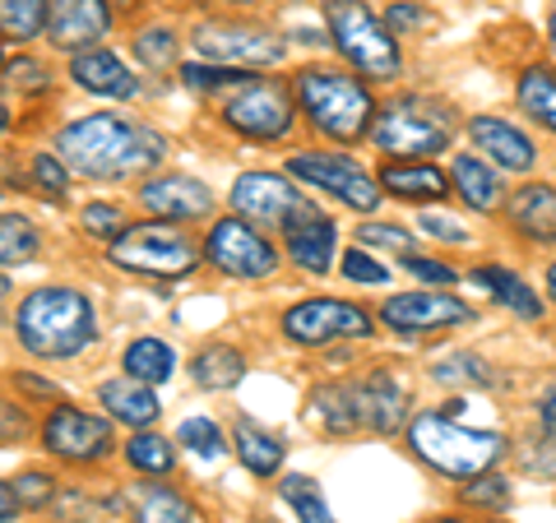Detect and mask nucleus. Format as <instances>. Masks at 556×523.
Here are the masks:
<instances>
[{"mask_svg":"<svg viewBox=\"0 0 556 523\" xmlns=\"http://www.w3.org/2000/svg\"><path fill=\"white\" fill-rule=\"evenodd\" d=\"M190 375H195L200 390H232L241 375H247V357L228 343H208L204 353H195L190 361Z\"/></svg>","mask_w":556,"mask_h":523,"instance_id":"a878e982","label":"nucleus"},{"mask_svg":"<svg viewBox=\"0 0 556 523\" xmlns=\"http://www.w3.org/2000/svg\"><path fill=\"white\" fill-rule=\"evenodd\" d=\"M135 523H195V510L172 486H144L135 500Z\"/></svg>","mask_w":556,"mask_h":523,"instance_id":"7c9ffc66","label":"nucleus"},{"mask_svg":"<svg viewBox=\"0 0 556 523\" xmlns=\"http://www.w3.org/2000/svg\"><path fill=\"white\" fill-rule=\"evenodd\" d=\"M404 265H408V273H413V278H422V283H441V288H450V283H455V269L437 265V259H422V255H404Z\"/></svg>","mask_w":556,"mask_h":523,"instance_id":"49530a36","label":"nucleus"},{"mask_svg":"<svg viewBox=\"0 0 556 523\" xmlns=\"http://www.w3.org/2000/svg\"><path fill=\"white\" fill-rule=\"evenodd\" d=\"M455 186H459V195L482 208V214H492V208L501 204V177L486 163H478L473 153H459L455 158Z\"/></svg>","mask_w":556,"mask_h":523,"instance_id":"cd10ccee","label":"nucleus"},{"mask_svg":"<svg viewBox=\"0 0 556 523\" xmlns=\"http://www.w3.org/2000/svg\"><path fill=\"white\" fill-rule=\"evenodd\" d=\"M367 246H390V251H408V232L394 228V222H367V228H357Z\"/></svg>","mask_w":556,"mask_h":523,"instance_id":"a18cd8bd","label":"nucleus"},{"mask_svg":"<svg viewBox=\"0 0 556 523\" xmlns=\"http://www.w3.org/2000/svg\"><path fill=\"white\" fill-rule=\"evenodd\" d=\"M10 486H14V496H20V505H51L56 500V482H51L47 473H24Z\"/></svg>","mask_w":556,"mask_h":523,"instance_id":"79ce46f5","label":"nucleus"},{"mask_svg":"<svg viewBox=\"0 0 556 523\" xmlns=\"http://www.w3.org/2000/svg\"><path fill=\"white\" fill-rule=\"evenodd\" d=\"M519 107H525L538 126H547L556 135V75L543 65H529L519 75Z\"/></svg>","mask_w":556,"mask_h":523,"instance_id":"c85d7f7f","label":"nucleus"},{"mask_svg":"<svg viewBox=\"0 0 556 523\" xmlns=\"http://www.w3.org/2000/svg\"><path fill=\"white\" fill-rule=\"evenodd\" d=\"M139 204L167 222H195L214 208V195H208V186L195 177H153L139 190Z\"/></svg>","mask_w":556,"mask_h":523,"instance_id":"a211bd4d","label":"nucleus"},{"mask_svg":"<svg viewBox=\"0 0 556 523\" xmlns=\"http://www.w3.org/2000/svg\"><path fill=\"white\" fill-rule=\"evenodd\" d=\"M204 255L232 278H265L278 265V251L260 237L247 218H223L204 241Z\"/></svg>","mask_w":556,"mask_h":523,"instance_id":"ddd939ff","label":"nucleus"},{"mask_svg":"<svg viewBox=\"0 0 556 523\" xmlns=\"http://www.w3.org/2000/svg\"><path fill=\"white\" fill-rule=\"evenodd\" d=\"M329 38L343 51V61H353L367 79H394L399 75V42L394 28L371 14L362 0H329L325 5Z\"/></svg>","mask_w":556,"mask_h":523,"instance_id":"423d86ee","label":"nucleus"},{"mask_svg":"<svg viewBox=\"0 0 556 523\" xmlns=\"http://www.w3.org/2000/svg\"><path fill=\"white\" fill-rule=\"evenodd\" d=\"M223 116L247 139H283L292 130V102L274 79L247 75L237 89L223 93Z\"/></svg>","mask_w":556,"mask_h":523,"instance_id":"1a4fd4ad","label":"nucleus"},{"mask_svg":"<svg viewBox=\"0 0 556 523\" xmlns=\"http://www.w3.org/2000/svg\"><path fill=\"white\" fill-rule=\"evenodd\" d=\"M237 459L251 468L255 477H274L278 473V463H283V435L269 431V426H260L251 422V417H237Z\"/></svg>","mask_w":556,"mask_h":523,"instance_id":"5701e85b","label":"nucleus"},{"mask_svg":"<svg viewBox=\"0 0 556 523\" xmlns=\"http://www.w3.org/2000/svg\"><path fill=\"white\" fill-rule=\"evenodd\" d=\"M298 102L306 120L329 139H362L376 126V102L367 93V84L343 75V69L311 65L298 75Z\"/></svg>","mask_w":556,"mask_h":523,"instance_id":"20e7f679","label":"nucleus"},{"mask_svg":"<svg viewBox=\"0 0 556 523\" xmlns=\"http://www.w3.org/2000/svg\"><path fill=\"white\" fill-rule=\"evenodd\" d=\"M468 139H473L478 153H486L501 171H529L533 167L529 135H519L510 120H501V116H473L468 120Z\"/></svg>","mask_w":556,"mask_h":523,"instance_id":"6ab92c4d","label":"nucleus"},{"mask_svg":"<svg viewBox=\"0 0 556 523\" xmlns=\"http://www.w3.org/2000/svg\"><path fill=\"white\" fill-rule=\"evenodd\" d=\"M283 500L298 510V519L302 523H334V514H329V505H325V496H320V486L311 482V477H302V473H292V477H283Z\"/></svg>","mask_w":556,"mask_h":523,"instance_id":"473e14b6","label":"nucleus"},{"mask_svg":"<svg viewBox=\"0 0 556 523\" xmlns=\"http://www.w3.org/2000/svg\"><path fill=\"white\" fill-rule=\"evenodd\" d=\"M547 292H552V302H556V265H552V273H547Z\"/></svg>","mask_w":556,"mask_h":523,"instance_id":"603ef678","label":"nucleus"},{"mask_svg":"<svg viewBox=\"0 0 556 523\" xmlns=\"http://www.w3.org/2000/svg\"><path fill=\"white\" fill-rule=\"evenodd\" d=\"M20 408H5V441H14V431H24V417H14Z\"/></svg>","mask_w":556,"mask_h":523,"instance_id":"3c124183","label":"nucleus"},{"mask_svg":"<svg viewBox=\"0 0 556 523\" xmlns=\"http://www.w3.org/2000/svg\"><path fill=\"white\" fill-rule=\"evenodd\" d=\"M437 523H464V519H437Z\"/></svg>","mask_w":556,"mask_h":523,"instance_id":"5fc2aeb1","label":"nucleus"},{"mask_svg":"<svg viewBox=\"0 0 556 523\" xmlns=\"http://www.w3.org/2000/svg\"><path fill=\"white\" fill-rule=\"evenodd\" d=\"M348 398H353L357 431H399L408 412V385L399 380V371H371L367 380L348 385Z\"/></svg>","mask_w":556,"mask_h":523,"instance_id":"2eb2a0df","label":"nucleus"},{"mask_svg":"<svg viewBox=\"0 0 556 523\" xmlns=\"http://www.w3.org/2000/svg\"><path fill=\"white\" fill-rule=\"evenodd\" d=\"M288 259L311 269V273L329 269V259H334V222L325 214H316V218H306L302 228H292L288 232Z\"/></svg>","mask_w":556,"mask_h":523,"instance_id":"b1692460","label":"nucleus"},{"mask_svg":"<svg viewBox=\"0 0 556 523\" xmlns=\"http://www.w3.org/2000/svg\"><path fill=\"white\" fill-rule=\"evenodd\" d=\"M5 38L10 42H33L51 24V0H5Z\"/></svg>","mask_w":556,"mask_h":523,"instance_id":"2f4dec72","label":"nucleus"},{"mask_svg":"<svg viewBox=\"0 0 556 523\" xmlns=\"http://www.w3.org/2000/svg\"><path fill=\"white\" fill-rule=\"evenodd\" d=\"M14 334L33 357H75L98 339V316L75 288H38L14 316Z\"/></svg>","mask_w":556,"mask_h":523,"instance_id":"f03ea898","label":"nucleus"},{"mask_svg":"<svg viewBox=\"0 0 556 523\" xmlns=\"http://www.w3.org/2000/svg\"><path fill=\"white\" fill-rule=\"evenodd\" d=\"M70 75H75L79 89H89L98 98H135V89H139L130 69L121 65L112 51H102V47L79 51V56L70 61Z\"/></svg>","mask_w":556,"mask_h":523,"instance_id":"412c9836","label":"nucleus"},{"mask_svg":"<svg viewBox=\"0 0 556 523\" xmlns=\"http://www.w3.org/2000/svg\"><path fill=\"white\" fill-rule=\"evenodd\" d=\"M195 47L204 61L214 65H274L283 61V42L260 24H237V20H208L195 28Z\"/></svg>","mask_w":556,"mask_h":523,"instance_id":"9d476101","label":"nucleus"},{"mask_svg":"<svg viewBox=\"0 0 556 523\" xmlns=\"http://www.w3.org/2000/svg\"><path fill=\"white\" fill-rule=\"evenodd\" d=\"M283 334L306 347H320L334 339H367L371 316L362 306L334 302V296H316V302H298L292 310H283Z\"/></svg>","mask_w":556,"mask_h":523,"instance_id":"f8f14e48","label":"nucleus"},{"mask_svg":"<svg viewBox=\"0 0 556 523\" xmlns=\"http://www.w3.org/2000/svg\"><path fill=\"white\" fill-rule=\"evenodd\" d=\"M380 186L399 200H441L445 177L431 163H386L380 167Z\"/></svg>","mask_w":556,"mask_h":523,"instance_id":"393cba45","label":"nucleus"},{"mask_svg":"<svg viewBox=\"0 0 556 523\" xmlns=\"http://www.w3.org/2000/svg\"><path fill=\"white\" fill-rule=\"evenodd\" d=\"M33 255H38V232H33V222L20 214H5V222H0V259H5V265H24Z\"/></svg>","mask_w":556,"mask_h":523,"instance_id":"f704fd0d","label":"nucleus"},{"mask_svg":"<svg viewBox=\"0 0 556 523\" xmlns=\"http://www.w3.org/2000/svg\"><path fill=\"white\" fill-rule=\"evenodd\" d=\"M417 24H427L422 10H413V5H390V28H417Z\"/></svg>","mask_w":556,"mask_h":523,"instance_id":"8fccbe9b","label":"nucleus"},{"mask_svg":"<svg viewBox=\"0 0 556 523\" xmlns=\"http://www.w3.org/2000/svg\"><path fill=\"white\" fill-rule=\"evenodd\" d=\"M473 310L455 296L441 292H408V296H390L380 306V320H386L394 334H427V329H445V324H464Z\"/></svg>","mask_w":556,"mask_h":523,"instance_id":"dca6fc26","label":"nucleus"},{"mask_svg":"<svg viewBox=\"0 0 556 523\" xmlns=\"http://www.w3.org/2000/svg\"><path fill=\"white\" fill-rule=\"evenodd\" d=\"M177 441L190 449V455H200V459H218L223 449V431L208 422V417H190V422H181V431H177Z\"/></svg>","mask_w":556,"mask_h":523,"instance_id":"e433bc0d","label":"nucleus"},{"mask_svg":"<svg viewBox=\"0 0 556 523\" xmlns=\"http://www.w3.org/2000/svg\"><path fill=\"white\" fill-rule=\"evenodd\" d=\"M464 500H468V505H486V510H501V505L510 500V482L482 473L473 486H464Z\"/></svg>","mask_w":556,"mask_h":523,"instance_id":"ea45409f","label":"nucleus"},{"mask_svg":"<svg viewBox=\"0 0 556 523\" xmlns=\"http://www.w3.org/2000/svg\"><path fill=\"white\" fill-rule=\"evenodd\" d=\"M408 445L413 455L431 463L445 477H482L501 455H506V435L496 431H473L450 422L445 412H417L408 426Z\"/></svg>","mask_w":556,"mask_h":523,"instance_id":"7ed1b4c3","label":"nucleus"},{"mask_svg":"<svg viewBox=\"0 0 556 523\" xmlns=\"http://www.w3.org/2000/svg\"><path fill=\"white\" fill-rule=\"evenodd\" d=\"M84 228L98 232V237H112L116 228H126V214L116 204H89L84 208Z\"/></svg>","mask_w":556,"mask_h":523,"instance_id":"c03bdc74","label":"nucleus"},{"mask_svg":"<svg viewBox=\"0 0 556 523\" xmlns=\"http://www.w3.org/2000/svg\"><path fill=\"white\" fill-rule=\"evenodd\" d=\"M135 56L144 61L149 69H167L172 56H177V38H172V28H144L135 38Z\"/></svg>","mask_w":556,"mask_h":523,"instance_id":"4c0bfd02","label":"nucleus"},{"mask_svg":"<svg viewBox=\"0 0 556 523\" xmlns=\"http://www.w3.org/2000/svg\"><path fill=\"white\" fill-rule=\"evenodd\" d=\"M126 459L139 473H172V463H177V455H172V445L163 435H135L126 445Z\"/></svg>","mask_w":556,"mask_h":523,"instance_id":"c9c22d12","label":"nucleus"},{"mask_svg":"<svg viewBox=\"0 0 556 523\" xmlns=\"http://www.w3.org/2000/svg\"><path fill=\"white\" fill-rule=\"evenodd\" d=\"M5 79H10V89H24V93H42L47 89V69L38 61H28V56L10 61L5 65Z\"/></svg>","mask_w":556,"mask_h":523,"instance_id":"37998d69","label":"nucleus"},{"mask_svg":"<svg viewBox=\"0 0 556 523\" xmlns=\"http://www.w3.org/2000/svg\"><path fill=\"white\" fill-rule=\"evenodd\" d=\"M288 171L292 177H302V181H311L316 190H329V195L343 200L348 208H357V214H371V208L380 204L376 181L353 158H343V153H316V149L292 153Z\"/></svg>","mask_w":556,"mask_h":523,"instance_id":"9b49d317","label":"nucleus"},{"mask_svg":"<svg viewBox=\"0 0 556 523\" xmlns=\"http://www.w3.org/2000/svg\"><path fill=\"white\" fill-rule=\"evenodd\" d=\"M427 237H437V241H450V246H464L468 232L459 228V222H450L445 214H422V222H417Z\"/></svg>","mask_w":556,"mask_h":523,"instance_id":"de8ad7c7","label":"nucleus"},{"mask_svg":"<svg viewBox=\"0 0 556 523\" xmlns=\"http://www.w3.org/2000/svg\"><path fill=\"white\" fill-rule=\"evenodd\" d=\"M431 375L441 380V385H478V390H486L492 385V366H486L482 357H473V353H455V357H441L437 366H431Z\"/></svg>","mask_w":556,"mask_h":523,"instance_id":"72a5a7b5","label":"nucleus"},{"mask_svg":"<svg viewBox=\"0 0 556 523\" xmlns=\"http://www.w3.org/2000/svg\"><path fill=\"white\" fill-rule=\"evenodd\" d=\"M552 51H556V14H552Z\"/></svg>","mask_w":556,"mask_h":523,"instance_id":"864d4df0","label":"nucleus"},{"mask_svg":"<svg viewBox=\"0 0 556 523\" xmlns=\"http://www.w3.org/2000/svg\"><path fill=\"white\" fill-rule=\"evenodd\" d=\"M232 208L247 222H255V228H278L283 237L292 228H302L306 218H316V204L302 190H292L283 177H274V171H247V177H237Z\"/></svg>","mask_w":556,"mask_h":523,"instance_id":"6e6552de","label":"nucleus"},{"mask_svg":"<svg viewBox=\"0 0 556 523\" xmlns=\"http://www.w3.org/2000/svg\"><path fill=\"white\" fill-rule=\"evenodd\" d=\"M343 273L353 278V283H371V288L390 283V269H386V265H376L367 251H348V255H343Z\"/></svg>","mask_w":556,"mask_h":523,"instance_id":"a19ab883","label":"nucleus"},{"mask_svg":"<svg viewBox=\"0 0 556 523\" xmlns=\"http://www.w3.org/2000/svg\"><path fill=\"white\" fill-rule=\"evenodd\" d=\"M371 139L380 153H394V158H431L441 153L450 139H455V116H450L445 102L427 98V93H404L394 98L390 107L376 112Z\"/></svg>","mask_w":556,"mask_h":523,"instance_id":"39448f33","label":"nucleus"},{"mask_svg":"<svg viewBox=\"0 0 556 523\" xmlns=\"http://www.w3.org/2000/svg\"><path fill=\"white\" fill-rule=\"evenodd\" d=\"M108 28H112L108 0H51L47 38L61 51H84V47L93 51V42L108 38Z\"/></svg>","mask_w":556,"mask_h":523,"instance_id":"f3484780","label":"nucleus"},{"mask_svg":"<svg viewBox=\"0 0 556 523\" xmlns=\"http://www.w3.org/2000/svg\"><path fill=\"white\" fill-rule=\"evenodd\" d=\"M538 426H543V435L556 441V390H547L543 398H538Z\"/></svg>","mask_w":556,"mask_h":523,"instance_id":"09e8293b","label":"nucleus"},{"mask_svg":"<svg viewBox=\"0 0 556 523\" xmlns=\"http://www.w3.org/2000/svg\"><path fill=\"white\" fill-rule=\"evenodd\" d=\"M56 153L79 177L116 181V177H135V171L159 167L167 153V139L149 126H135L126 116H84L56 135Z\"/></svg>","mask_w":556,"mask_h":523,"instance_id":"f257e3e1","label":"nucleus"},{"mask_svg":"<svg viewBox=\"0 0 556 523\" xmlns=\"http://www.w3.org/2000/svg\"><path fill=\"white\" fill-rule=\"evenodd\" d=\"M172 366H177V357H172V347L163 339H135L126 347V375L130 380H144V385H163V380L172 375Z\"/></svg>","mask_w":556,"mask_h":523,"instance_id":"c756f323","label":"nucleus"},{"mask_svg":"<svg viewBox=\"0 0 556 523\" xmlns=\"http://www.w3.org/2000/svg\"><path fill=\"white\" fill-rule=\"evenodd\" d=\"M42 445L65 463H93L112 449V426L93 412L79 408H56L42 422Z\"/></svg>","mask_w":556,"mask_h":523,"instance_id":"4468645a","label":"nucleus"},{"mask_svg":"<svg viewBox=\"0 0 556 523\" xmlns=\"http://www.w3.org/2000/svg\"><path fill=\"white\" fill-rule=\"evenodd\" d=\"M112 265L126 273L186 278L200 265V246L181 228H167V222H135L112 241Z\"/></svg>","mask_w":556,"mask_h":523,"instance_id":"0eeeda50","label":"nucleus"},{"mask_svg":"<svg viewBox=\"0 0 556 523\" xmlns=\"http://www.w3.org/2000/svg\"><path fill=\"white\" fill-rule=\"evenodd\" d=\"M33 181H38L42 195L65 200V163H61V158H51V153H38V158H33Z\"/></svg>","mask_w":556,"mask_h":523,"instance_id":"58836bf2","label":"nucleus"},{"mask_svg":"<svg viewBox=\"0 0 556 523\" xmlns=\"http://www.w3.org/2000/svg\"><path fill=\"white\" fill-rule=\"evenodd\" d=\"M473 283H478V288H486V292H496L501 302H506L519 320H543V302H538L533 288H529L519 273L501 269V265H482V269L473 273Z\"/></svg>","mask_w":556,"mask_h":523,"instance_id":"bb28decb","label":"nucleus"},{"mask_svg":"<svg viewBox=\"0 0 556 523\" xmlns=\"http://www.w3.org/2000/svg\"><path fill=\"white\" fill-rule=\"evenodd\" d=\"M102 398V408H108L116 422H126V426H153L159 422V394H153L144 380H130V375H121V380H108V385L98 390Z\"/></svg>","mask_w":556,"mask_h":523,"instance_id":"4be33fe9","label":"nucleus"},{"mask_svg":"<svg viewBox=\"0 0 556 523\" xmlns=\"http://www.w3.org/2000/svg\"><path fill=\"white\" fill-rule=\"evenodd\" d=\"M506 214L529 241H538V246H556V190L552 186H543V181L519 186L510 195V204H506Z\"/></svg>","mask_w":556,"mask_h":523,"instance_id":"aec40b11","label":"nucleus"}]
</instances>
